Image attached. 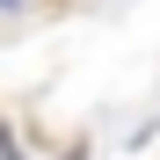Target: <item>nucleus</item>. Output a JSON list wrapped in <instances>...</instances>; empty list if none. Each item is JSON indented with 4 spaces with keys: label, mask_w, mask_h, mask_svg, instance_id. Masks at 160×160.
<instances>
[{
    "label": "nucleus",
    "mask_w": 160,
    "mask_h": 160,
    "mask_svg": "<svg viewBox=\"0 0 160 160\" xmlns=\"http://www.w3.org/2000/svg\"><path fill=\"white\" fill-rule=\"evenodd\" d=\"M0 160H22V138H15L8 124H0Z\"/></svg>",
    "instance_id": "nucleus-1"
},
{
    "label": "nucleus",
    "mask_w": 160,
    "mask_h": 160,
    "mask_svg": "<svg viewBox=\"0 0 160 160\" xmlns=\"http://www.w3.org/2000/svg\"><path fill=\"white\" fill-rule=\"evenodd\" d=\"M0 8H8V15H15V8H22V0H0Z\"/></svg>",
    "instance_id": "nucleus-2"
}]
</instances>
